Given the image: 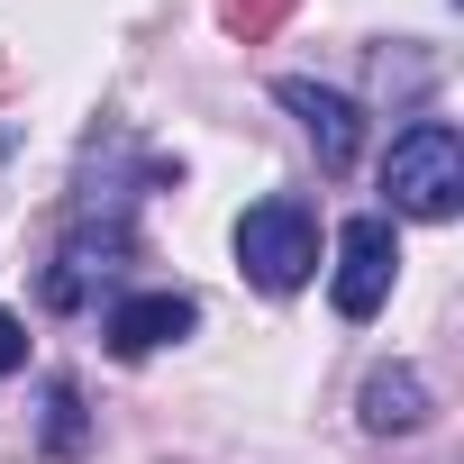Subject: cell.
<instances>
[{
  "label": "cell",
  "mask_w": 464,
  "mask_h": 464,
  "mask_svg": "<svg viewBox=\"0 0 464 464\" xmlns=\"http://www.w3.org/2000/svg\"><path fill=\"white\" fill-rule=\"evenodd\" d=\"M382 191H392V209H410V218H455V200H464V137H455L446 119L401 128L392 155H382Z\"/></svg>",
  "instance_id": "1"
},
{
  "label": "cell",
  "mask_w": 464,
  "mask_h": 464,
  "mask_svg": "<svg viewBox=\"0 0 464 464\" xmlns=\"http://www.w3.org/2000/svg\"><path fill=\"white\" fill-rule=\"evenodd\" d=\"M237 265H246L265 292H301V283L319 274V218H310V200H292V191L256 200V209L237 218Z\"/></svg>",
  "instance_id": "2"
},
{
  "label": "cell",
  "mask_w": 464,
  "mask_h": 464,
  "mask_svg": "<svg viewBox=\"0 0 464 464\" xmlns=\"http://www.w3.org/2000/svg\"><path fill=\"white\" fill-rule=\"evenodd\" d=\"M392 274H401V237H392V218L364 209L337 227V319H373L392 301Z\"/></svg>",
  "instance_id": "3"
},
{
  "label": "cell",
  "mask_w": 464,
  "mask_h": 464,
  "mask_svg": "<svg viewBox=\"0 0 464 464\" xmlns=\"http://www.w3.org/2000/svg\"><path fill=\"white\" fill-rule=\"evenodd\" d=\"M128 256H137L128 218H92V209H82V218H73V237H64V256L46 265V310H82V301H92Z\"/></svg>",
  "instance_id": "4"
},
{
  "label": "cell",
  "mask_w": 464,
  "mask_h": 464,
  "mask_svg": "<svg viewBox=\"0 0 464 464\" xmlns=\"http://www.w3.org/2000/svg\"><path fill=\"white\" fill-rule=\"evenodd\" d=\"M283 110L310 128V146H319V164H328V173H346V164H355V146H364V110H355L346 92H319V82H301V73H292V82H283Z\"/></svg>",
  "instance_id": "5"
},
{
  "label": "cell",
  "mask_w": 464,
  "mask_h": 464,
  "mask_svg": "<svg viewBox=\"0 0 464 464\" xmlns=\"http://www.w3.org/2000/svg\"><path fill=\"white\" fill-rule=\"evenodd\" d=\"M200 328V301L191 292H128L119 310H110V346L119 355H155V346H173V337H191Z\"/></svg>",
  "instance_id": "6"
},
{
  "label": "cell",
  "mask_w": 464,
  "mask_h": 464,
  "mask_svg": "<svg viewBox=\"0 0 464 464\" xmlns=\"http://www.w3.org/2000/svg\"><path fill=\"white\" fill-rule=\"evenodd\" d=\"M419 419H428V382H419L410 364L364 373V428H373V437H410Z\"/></svg>",
  "instance_id": "7"
},
{
  "label": "cell",
  "mask_w": 464,
  "mask_h": 464,
  "mask_svg": "<svg viewBox=\"0 0 464 464\" xmlns=\"http://www.w3.org/2000/svg\"><path fill=\"white\" fill-rule=\"evenodd\" d=\"M283 19H292V0H218V28L237 37V46H265Z\"/></svg>",
  "instance_id": "8"
},
{
  "label": "cell",
  "mask_w": 464,
  "mask_h": 464,
  "mask_svg": "<svg viewBox=\"0 0 464 464\" xmlns=\"http://www.w3.org/2000/svg\"><path fill=\"white\" fill-rule=\"evenodd\" d=\"M73 446H82V392L46 382V455H73Z\"/></svg>",
  "instance_id": "9"
},
{
  "label": "cell",
  "mask_w": 464,
  "mask_h": 464,
  "mask_svg": "<svg viewBox=\"0 0 464 464\" xmlns=\"http://www.w3.org/2000/svg\"><path fill=\"white\" fill-rule=\"evenodd\" d=\"M19 364H28V328L0 310V373H19Z\"/></svg>",
  "instance_id": "10"
},
{
  "label": "cell",
  "mask_w": 464,
  "mask_h": 464,
  "mask_svg": "<svg viewBox=\"0 0 464 464\" xmlns=\"http://www.w3.org/2000/svg\"><path fill=\"white\" fill-rule=\"evenodd\" d=\"M19 92V64H10V46H0V101H10Z\"/></svg>",
  "instance_id": "11"
},
{
  "label": "cell",
  "mask_w": 464,
  "mask_h": 464,
  "mask_svg": "<svg viewBox=\"0 0 464 464\" xmlns=\"http://www.w3.org/2000/svg\"><path fill=\"white\" fill-rule=\"evenodd\" d=\"M0 155H10V137H0Z\"/></svg>",
  "instance_id": "12"
}]
</instances>
